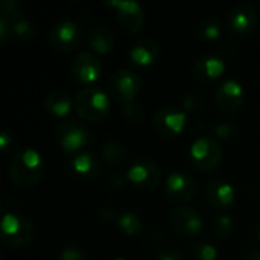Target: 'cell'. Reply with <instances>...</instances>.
<instances>
[{"mask_svg":"<svg viewBox=\"0 0 260 260\" xmlns=\"http://www.w3.org/2000/svg\"><path fill=\"white\" fill-rule=\"evenodd\" d=\"M70 69H72L75 79L88 87L94 84L102 75V64L99 58L88 50H82L76 53V56L72 61Z\"/></svg>","mask_w":260,"mask_h":260,"instance_id":"obj_11","label":"cell"},{"mask_svg":"<svg viewBox=\"0 0 260 260\" xmlns=\"http://www.w3.org/2000/svg\"><path fill=\"white\" fill-rule=\"evenodd\" d=\"M58 260H87V256L76 247H66L58 253Z\"/></svg>","mask_w":260,"mask_h":260,"instance_id":"obj_31","label":"cell"},{"mask_svg":"<svg viewBox=\"0 0 260 260\" xmlns=\"http://www.w3.org/2000/svg\"><path fill=\"white\" fill-rule=\"evenodd\" d=\"M107 88L110 91V96L116 101L131 104L142 90V79L133 70L120 69L110 76Z\"/></svg>","mask_w":260,"mask_h":260,"instance_id":"obj_5","label":"cell"},{"mask_svg":"<svg viewBox=\"0 0 260 260\" xmlns=\"http://www.w3.org/2000/svg\"><path fill=\"white\" fill-rule=\"evenodd\" d=\"M24 18L20 5L15 0H2L0 2V20L12 26L15 21Z\"/></svg>","mask_w":260,"mask_h":260,"instance_id":"obj_26","label":"cell"},{"mask_svg":"<svg viewBox=\"0 0 260 260\" xmlns=\"http://www.w3.org/2000/svg\"><path fill=\"white\" fill-rule=\"evenodd\" d=\"M190 157L193 165L203 171L210 172L215 171L222 161V148L216 139L210 136L198 137L190 146Z\"/></svg>","mask_w":260,"mask_h":260,"instance_id":"obj_4","label":"cell"},{"mask_svg":"<svg viewBox=\"0 0 260 260\" xmlns=\"http://www.w3.org/2000/svg\"><path fill=\"white\" fill-rule=\"evenodd\" d=\"M38 35V27L30 20L21 18L11 26V37L17 40H34Z\"/></svg>","mask_w":260,"mask_h":260,"instance_id":"obj_25","label":"cell"},{"mask_svg":"<svg viewBox=\"0 0 260 260\" xmlns=\"http://www.w3.org/2000/svg\"><path fill=\"white\" fill-rule=\"evenodd\" d=\"M193 76L201 82H213L225 72V64L219 56L206 55L195 61L192 67Z\"/></svg>","mask_w":260,"mask_h":260,"instance_id":"obj_17","label":"cell"},{"mask_svg":"<svg viewBox=\"0 0 260 260\" xmlns=\"http://www.w3.org/2000/svg\"><path fill=\"white\" fill-rule=\"evenodd\" d=\"M181 105H183L184 111H197L203 105V98L200 94H189L183 99Z\"/></svg>","mask_w":260,"mask_h":260,"instance_id":"obj_32","label":"cell"},{"mask_svg":"<svg viewBox=\"0 0 260 260\" xmlns=\"http://www.w3.org/2000/svg\"><path fill=\"white\" fill-rule=\"evenodd\" d=\"M34 225L26 216L18 213H6L0 225L2 242L12 248H21L32 242L34 239Z\"/></svg>","mask_w":260,"mask_h":260,"instance_id":"obj_3","label":"cell"},{"mask_svg":"<svg viewBox=\"0 0 260 260\" xmlns=\"http://www.w3.org/2000/svg\"><path fill=\"white\" fill-rule=\"evenodd\" d=\"M87 38H88V44L91 46V49L99 55H108L114 49V44H116L113 32L107 26H102V24L91 27Z\"/></svg>","mask_w":260,"mask_h":260,"instance_id":"obj_20","label":"cell"},{"mask_svg":"<svg viewBox=\"0 0 260 260\" xmlns=\"http://www.w3.org/2000/svg\"><path fill=\"white\" fill-rule=\"evenodd\" d=\"M160 56V46L154 40L143 38L134 43V46L129 50V59L133 64L140 67H148L157 61Z\"/></svg>","mask_w":260,"mask_h":260,"instance_id":"obj_18","label":"cell"},{"mask_svg":"<svg viewBox=\"0 0 260 260\" xmlns=\"http://www.w3.org/2000/svg\"><path fill=\"white\" fill-rule=\"evenodd\" d=\"M98 215H99L104 221H114V222H116V219H117V215H116L113 210H110L108 207H102V209H99Z\"/></svg>","mask_w":260,"mask_h":260,"instance_id":"obj_36","label":"cell"},{"mask_svg":"<svg viewBox=\"0 0 260 260\" xmlns=\"http://www.w3.org/2000/svg\"><path fill=\"white\" fill-rule=\"evenodd\" d=\"M105 5L116 9V20L123 30L136 34L143 29L146 15L140 3L133 0H105Z\"/></svg>","mask_w":260,"mask_h":260,"instance_id":"obj_7","label":"cell"},{"mask_svg":"<svg viewBox=\"0 0 260 260\" xmlns=\"http://www.w3.org/2000/svg\"><path fill=\"white\" fill-rule=\"evenodd\" d=\"M212 230L219 238H227L233 235L235 222L229 215H216L212 221Z\"/></svg>","mask_w":260,"mask_h":260,"instance_id":"obj_27","label":"cell"},{"mask_svg":"<svg viewBox=\"0 0 260 260\" xmlns=\"http://www.w3.org/2000/svg\"><path fill=\"white\" fill-rule=\"evenodd\" d=\"M46 165L40 155L32 148L21 149L12 158L9 165V180L17 187H32L44 175Z\"/></svg>","mask_w":260,"mask_h":260,"instance_id":"obj_1","label":"cell"},{"mask_svg":"<svg viewBox=\"0 0 260 260\" xmlns=\"http://www.w3.org/2000/svg\"><path fill=\"white\" fill-rule=\"evenodd\" d=\"M70 168L78 177L85 180H93L101 172V161L91 152H81L72 158Z\"/></svg>","mask_w":260,"mask_h":260,"instance_id":"obj_19","label":"cell"},{"mask_svg":"<svg viewBox=\"0 0 260 260\" xmlns=\"http://www.w3.org/2000/svg\"><path fill=\"white\" fill-rule=\"evenodd\" d=\"M259 23V12L251 5H239L236 6L227 18V24L230 30L236 35H247L256 29Z\"/></svg>","mask_w":260,"mask_h":260,"instance_id":"obj_15","label":"cell"},{"mask_svg":"<svg viewBox=\"0 0 260 260\" xmlns=\"http://www.w3.org/2000/svg\"><path fill=\"white\" fill-rule=\"evenodd\" d=\"M157 260H184V256L175 248H166L158 253Z\"/></svg>","mask_w":260,"mask_h":260,"instance_id":"obj_34","label":"cell"},{"mask_svg":"<svg viewBox=\"0 0 260 260\" xmlns=\"http://www.w3.org/2000/svg\"><path fill=\"white\" fill-rule=\"evenodd\" d=\"M49 40L55 49L62 50V52H70L79 47V44L84 40V34L76 23L70 20H64L53 26L49 35Z\"/></svg>","mask_w":260,"mask_h":260,"instance_id":"obj_10","label":"cell"},{"mask_svg":"<svg viewBox=\"0 0 260 260\" xmlns=\"http://www.w3.org/2000/svg\"><path fill=\"white\" fill-rule=\"evenodd\" d=\"M55 133H56L58 143L66 154H73V152L81 151L91 140V134L85 128V125L75 122V120L58 123Z\"/></svg>","mask_w":260,"mask_h":260,"instance_id":"obj_6","label":"cell"},{"mask_svg":"<svg viewBox=\"0 0 260 260\" xmlns=\"http://www.w3.org/2000/svg\"><path fill=\"white\" fill-rule=\"evenodd\" d=\"M193 260H216L218 250L210 242H198L192 251Z\"/></svg>","mask_w":260,"mask_h":260,"instance_id":"obj_29","label":"cell"},{"mask_svg":"<svg viewBox=\"0 0 260 260\" xmlns=\"http://www.w3.org/2000/svg\"><path fill=\"white\" fill-rule=\"evenodd\" d=\"M107 183H108V187L110 189L117 190V189H122L125 186V183H128V178H126V175H122V174H117L116 172V174H111L108 177Z\"/></svg>","mask_w":260,"mask_h":260,"instance_id":"obj_33","label":"cell"},{"mask_svg":"<svg viewBox=\"0 0 260 260\" xmlns=\"http://www.w3.org/2000/svg\"><path fill=\"white\" fill-rule=\"evenodd\" d=\"M125 175L128 178V183L142 190L157 187L161 180L160 168L149 158H137L136 161H133Z\"/></svg>","mask_w":260,"mask_h":260,"instance_id":"obj_8","label":"cell"},{"mask_svg":"<svg viewBox=\"0 0 260 260\" xmlns=\"http://www.w3.org/2000/svg\"><path fill=\"white\" fill-rule=\"evenodd\" d=\"M171 224L177 233L184 236H197L204 229L201 215L190 207H177L171 215Z\"/></svg>","mask_w":260,"mask_h":260,"instance_id":"obj_13","label":"cell"},{"mask_svg":"<svg viewBox=\"0 0 260 260\" xmlns=\"http://www.w3.org/2000/svg\"><path fill=\"white\" fill-rule=\"evenodd\" d=\"M116 224L128 236H139L143 232L142 219L136 213H133V212H125L122 215H117Z\"/></svg>","mask_w":260,"mask_h":260,"instance_id":"obj_23","label":"cell"},{"mask_svg":"<svg viewBox=\"0 0 260 260\" xmlns=\"http://www.w3.org/2000/svg\"><path fill=\"white\" fill-rule=\"evenodd\" d=\"M128 151L125 145L119 140L110 139L101 148V157L108 165H120L126 160Z\"/></svg>","mask_w":260,"mask_h":260,"instance_id":"obj_22","label":"cell"},{"mask_svg":"<svg viewBox=\"0 0 260 260\" xmlns=\"http://www.w3.org/2000/svg\"><path fill=\"white\" fill-rule=\"evenodd\" d=\"M256 236H257V239H259V242H260V222H259V225H257V230H256Z\"/></svg>","mask_w":260,"mask_h":260,"instance_id":"obj_38","label":"cell"},{"mask_svg":"<svg viewBox=\"0 0 260 260\" xmlns=\"http://www.w3.org/2000/svg\"><path fill=\"white\" fill-rule=\"evenodd\" d=\"M122 114H123V119L131 125H140V123H143V120L146 117V113H145L143 107L136 104V102L125 104Z\"/></svg>","mask_w":260,"mask_h":260,"instance_id":"obj_28","label":"cell"},{"mask_svg":"<svg viewBox=\"0 0 260 260\" xmlns=\"http://www.w3.org/2000/svg\"><path fill=\"white\" fill-rule=\"evenodd\" d=\"M12 143H14V139H12V136H11L9 133L3 131V133L0 134V148H2L3 151H6L9 146H12Z\"/></svg>","mask_w":260,"mask_h":260,"instance_id":"obj_35","label":"cell"},{"mask_svg":"<svg viewBox=\"0 0 260 260\" xmlns=\"http://www.w3.org/2000/svg\"><path fill=\"white\" fill-rule=\"evenodd\" d=\"M186 111L178 107H163L155 111L152 117L154 129L165 137H174L183 133L186 128Z\"/></svg>","mask_w":260,"mask_h":260,"instance_id":"obj_9","label":"cell"},{"mask_svg":"<svg viewBox=\"0 0 260 260\" xmlns=\"http://www.w3.org/2000/svg\"><path fill=\"white\" fill-rule=\"evenodd\" d=\"M244 99H245L244 87L235 79H229V81L222 82L215 91V101H216L218 107L227 113L238 111L242 107Z\"/></svg>","mask_w":260,"mask_h":260,"instance_id":"obj_14","label":"cell"},{"mask_svg":"<svg viewBox=\"0 0 260 260\" xmlns=\"http://www.w3.org/2000/svg\"><path fill=\"white\" fill-rule=\"evenodd\" d=\"M244 260H260V250H256V251L248 253Z\"/></svg>","mask_w":260,"mask_h":260,"instance_id":"obj_37","label":"cell"},{"mask_svg":"<svg viewBox=\"0 0 260 260\" xmlns=\"http://www.w3.org/2000/svg\"><path fill=\"white\" fill-rule=\"evenodd\" d=\"M165 193L177 203H187L197 195V183L184 172H172L165 181Z\"/></svg>","mask_w":260,"mask_h":260,"instance_id":"obj_12","label":"cell"},{"mask_svg":"<svg viewBox=\"0 0 260 260\" xmlns=\"http://www.w3.org/2000/svg\"><path fill=\"white\" fill-rule=\"evenodd\" d=\"M114 260H128V259H123V257H117V259H114Z\"/></svg>","mask_w":260,"mask_h":260,"instance_id":"obj_39","label":"cell"},{"mask_svg":"<svg viewBox=\"0 0 260 260\" xmlns=\"http://www.w3.org/2000/svg\"><path fill=\"white\" fill-rule=\"evenodd\" d=\"M75 110L76 113L88 122L104 120L111 108L110 96L99 87L90 85L81 88L75 96Z\"/></svg>","mask_w":260,"mask_h":260,"instance_id":"obj_2","label":"cell"},{"mask_svg":"<svg viewBox=\"0 0 260 260\" xmlns=\"http://www.w3.org/2000/svg\"><path fill=\"white\" fill-rule=\"evenodd\" d=\"M44 107L46 110L58 117L67 116L72 111V107H75V101L72 99V96L62 90H56L52 91L50 94H47L46 101H44Z\"/></svg>","mask_w":260,"mask_h":260,"instance_id":"obj_21","label":"cell"},{"mask_svg":"<svg viewBox=\"0 0 260 260\" xmlns=\"http://www.w3.org/2000/svg\"><path fill=\"white\" fill-rule=\"evenodd\" d=\"M206 200L210 207L216 210H227L235 204L236 193L230 183L224 180H213L206 187Z\"/></svg>","mask_w":260,"mask_h":260,"instance_id":"obj_16","label":"cell"},{"mask_svg":"<svg viewBox=\"0 0 260 260\" xmlns=\"http://www.w3.org/2000/svg\"><path fill=\"white\" fill-rule=\"evenodd\" d=\"M195 35L201 41H213L221 35V24L213 18L203 20L197 24Z\"/></svg>","mask_w":260,"mask_h":260,"instance_id":"obj_24","label":"cell"},{"mask_svg":"<svg viewBox=\"0 0 260 260\" xmlns=\"http://www.w3.org/2000/svg\"><path fill=\"white\" fill-rule=\"evenodd\" d=\"M239 129L235 123H230V122H221V123H216L213 126V134L219 139H235L238 136Z\"/></svg>","mask_w":260,"mask_h":260,"instance_id":"obj_30","label":"cell"}]
</instances>
